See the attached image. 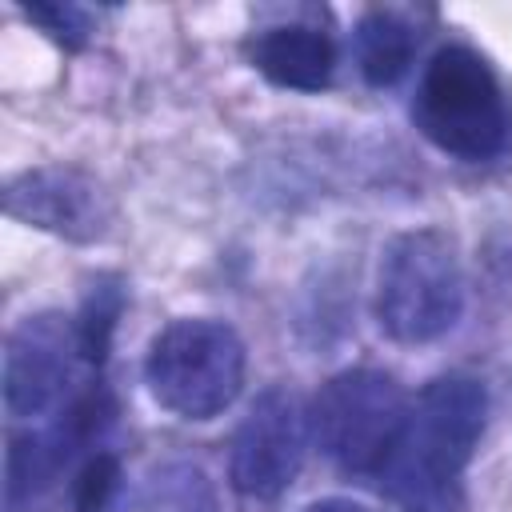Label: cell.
I'll return each instance as SVG.
<instances>
[{"mask_svg":"<svg viewBox=\"0 0 512 512\" xmlns=\"http://www.w3.org/2000/svg\"><path fill=\"white\" fill-rule=\"evenodd\" d=\"M32 20H40L52 36H60V40H84L88 36V16L80 12V8H72V4H32V8H24Z\"/></svg>","mask_w":512,"mask_h":512,"instance_id":"5bb4252c","label":"cell"},{"mask_svg":"<svg viewBox=\"0 0 512 512\" xmlns=\"http://www.w3.org/2000/svg\"><path fill=\"white\" fill-rule=\"evenodd\" d=\"M252 64L260 68V76H268L280 88L320 92V88H328V80L336 72V44L320 28L280 24V28H268L256 36Z\"/></svg>","mask_w":512,"mask_h":512,"instance_id":"9c48e42d","label":"cell"},{"mask_svg":"<svg viewBox=\"0 0 512 512\" xmlns=\"http://www.w3.org/2000/svg\"><path fill=\"white\" fill-rule=\"evenodd\" d=\"M116 312H120V292H116V288H100V292L88 296V304H84V312H80V320H76L80 352H84L88 364H104Z\"/></svg>","mask_w":512,"mask_h":512,"instance_id":"7c38bea8","label":"cell"},{"mask_svg":"<svg viewBox=\"0 0 512 512\" xmlns=\"http://www.w3.org/2000/svg\"><path fill=\"white\" fill-rule=\"evenodd\" d=\"M408 404L412 400L388 372L348 368L316 392L308 408L312 440L336 468L376 476L404 432Z\"/></svg>","mask_w":512,"mask_h":512,"instance_id":"5b68a950","label":"cell"},{"mask_svg":"<svg viewBox=\"0 0 512 512\" xmlns=\"http://www.w3.org/2000/svg\"><path fill=\"white\" fill-rule=\"evenodd\" d=\"M416 44H420V32L396 12H368L356 24V60L364 80L376 88H388L408 72Z\"/></svg>","mask_w":512,"mask_h":512,"instance_id":"30bf717a","label":"cell"},{"mask_svg":"<svg viewBox=\"0 0 512 512\" xmlns=\"http://www.w3.org/2000/svg\"><path fill=\"white\" fill-rule=\"evenodd\" d=\"M124 512H220L208 476L192 464L156 468L128 500Z\"/></svg>","mask_w":512,"mask_h":512,"instance_id":"8fae6325","label":"cell"},{"mask_svg":"<svg viewBox=\"0 0 512 512\" xmlns=\"http://www.w3.org/2000/svg\"><path fill=\"white\" fill-rule=\"evenodd\" d=\"M464 312V272L456 244L436 228L388 240L376 276L380 328L400 344H432L456 328Z\"/></svg>","mask_w":512,"mask_h":512,"instance_id":"7a4b0ae2","label":"cell"},{"mask_svg":"<svg viewBox=\"0 0 512 512\" xmlns=\"http://www.w3.org/2000/svg\"><path fill=\"white\" fill-rule=\"evenodd\" d=\"M416 128L448 156L492 160L508 140V104L488 60L464 44L440 48L416 84Z\"/></svg>","mask_w":512,"mask_h":512,"instance_id":"3957f363","label":"cell"},{"mask_svg":"<svg viewBox=\"0 0 512 512\" xmlns=\"http://www.w3.org/2000/svg\"><path fill=\"white\" fill-rule=\"evenodd\" d=\"M144 380L160 408L180 420L220 416L244 384V340L224 320H172L144 356Z\"/></svg>","mask_w":512,"mask_h":512,"instance_id":"277c9868","label":"cell"},{"mask_svg":"<svg viewBox=\"0 0 512 512\" xmlns=\"http://www.w3.org/2000/svg\"><path fill=\"white\" fill-rule=\"evenodd\" d=\"M300 512H368V508L356 504V500H344V496H328V500H316V504H308Z\"/></svg>","mask_w":512,"mask_h":512,"instance_id":"9a60e30c","label":"cell"},{"mask_svg":"<svg viewBox=\"0 0 512 512\" xmlns=\"http://www.w3.org/2000/svg\"><path fill=\"white\" fill-rule=\"evenodd\" d=\"M120 492V468L116 456L92 452L76 476V512H108Z\"/></svg>","mask_w":512,"mask_h":512,"instance_id":"4fadbf2b","label":"cell"},{"mask_svg":"<svg viewBox=\"0 0 512 512\" xmlns=\"http://www.w3.org/2000/svg\"><path fill=\"white\" fill-rule=\"evenodd\" d=\"M308 436H312V424L296 392L264 388L232 436V456H228L232 484L256 500L280 496L304 464Z\"/></svg>","mask_w":512,"mask_h":512,"instance_id":"52a82bcc","label":"cell"},{"mask_svg":"<svg viewBox=\"0 0 512 512\" xmlns=\"http://www.w3.org/2000/svg\"><path fill=\"white\" fill-rule=\"evenodd\" d=\"M80 360L84 352L76 320L60 312L24 316L4 344V412L12 420H40L56 408H68L64 400Z\"/></svg>","mask_w":512,"mask_h":512,"instance_id":"8992f818","label":"cell"},{"mask_svg":"<svg viewBox=\"0 0 512 512\" xmlns=\"http://www.w3.org/2000/svg\"><path fill=\"white\" fill-rule=\"evenodd\" d=\"M4 208L16 220L60 232L68 240H92L104 232L100 188L72 168H36L8 184Z\"/></svg>","mask_w":512,"mask_h":512,"instance_id":"ba28073f","label":"cell"},{"mask_svg":"<svg viewBox=\"0 0 512 512\" xmlns=\"http://www.w3.org/2000/svg\"><path fill=\"white\" fill-rule=\"evenodd\" d=\"M488 396L472 376H436L408 404L404 432L376 472L380 488L404 504H436L468 468L484 432Z\"/></svg>","mask_w":512,"mask_h":512,"instance_id":"6da1fadb","label":"cell"}]
</instances>
